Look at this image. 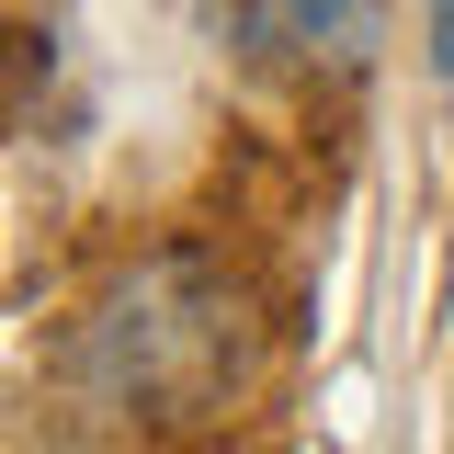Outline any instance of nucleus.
Returning a JSON list of instances; mask_svg holds the SVG:
<instances>
[{
    "mask_svg": "<svg viewBox=\"0 0 454 454\" xmlns=\"http://www.w3.org/2000/svg\"><path fill=\"white\" fill-rule=\"evenodd\" d=\"M57 387L103 432H182L239 387V284L205 250H148L68 318Z\"/></svg>",
    "mask_w": 454,
    "mask_h": 454,
    "instance_id": "1",
    "label": "nucleus"
},
{
    "mask_svg": "<svg viewBox=\"0 0 454 454\" xmlns=\"http://www.w3.org/2000/svg\"><path fill=\"white\" fill-rule=\"evenodd\" d=\"M216 35L262 68H364L387 12L375 0H216Z\"/></svg>",
    "mask_w": 454,
    "mask_h": 454,
    "instance_id": "2",
    "label": "nucleus"
},
{
    "mask_svg": "<svg viewBox=\"0 0 454 454\" xmlns=\"http://www.w3.org/2000/svg\"><path fill=\"white\" fill-rule=\"evenodd\" d=\"M432 68H454V0H432Z\"/></svg>",
    "mask_w": 454,
    "mask_h": 454,
    "instance_id": "3",
    "label": "nucleus"
}]
</instances>
